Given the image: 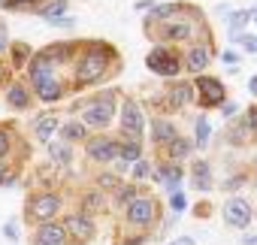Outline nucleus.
Returning <instances> with one entry per match:
<instances>
[{
	"instance_id": "nucleus-1",
	"label": "nucleus",
	"mask_w": 257,
	"mask_h": 245,
	"mask_svg": "<svg viewBox=\"0 0 257 245\" xmlns=\"http://www.w3.org/2000/svg\"><path fill=\"white\" fill-rule=\"evenodd\" d=\"M115 61V49L109 43H85L79 61H76V82L79 85H94L109 73V64Z\"/></svg>"
},
{
	"instance_id": "nucleus-2",
	"label": "nucleus",
	"mask_w": 257,
	"mask_h": 245,
	"mask_svg": "<svg viewBox=\"0 0 257 245\" xmlns=\"http://www.w3.org/2000/svg\"><path fill=\"white\" fill-rule=\"evenodd\" d=\"M112 118H115V94L103 91L97 94L85 109H82V125H88V131H103L112 125Z\"/></svg>"
},
{
	"instance_id": "nucleus-3",
	"label": "nucleus",
	"mask_w": 257,
	"mask_h": 245,
	"mask_svg": "<svg viewBox=\"0 0 257 245\" xmlns=\"http://www.w3.org/2000/svg\"><path fill=\"white\" fill-rule=\"evenodd\" d=\"M146 67H149L152 73H158V76L173 79V76L182 73V58H179L170 46H155V49L146 55Z\"/></svg>"
},
{
	"instance_id": "nucleus-4",
	"label": "nucleus",
	"mask_w": 257,
	"mask_h": 245,
	"mask_svg": "<svg viewBox=\"0 0 257 245\" xmlns=\"http://www.w3.org/2000/svg\"><path fill=\"white\" fill-rule=\"evenodd\" d=\"M194 34H197V25L185 16H173L158 25V40H164V43H185V40H194Z\"/></svg>"
},
{
	"instance_id": "nucleus-5",
	"label": "nucleus",
	"mask_w": 257,
	"mask_h": 245,
	"mask_svg": "<svg viewBox=\"0 0 257 245\" xmlns=\"http://www.w3.org/2000/svg\"><path fill=\"white\" fill-rule=\"evenodd\" d=\"M155 218H158V206H155V200H149V197H137V200L127 203V224H131V227H137V230H149V227L155 224Z\"/></svg>"
},
{
	"instance_id": "nucleus-6",
	"label": "nucleus",
	"mask_w": 257,
	"mask_h": 245,
	"mask_svg": "<svg viewBox=\"0 0 257 245\" xmlns=\"http://www.w3.org/2000/svg\"><path fill=\"white\" fill-rule=\"evenodd\" d=\"M194 91H200V106L203 109H215L227 100V88L215 79V76H197Z\"/></svg>"
},
{
	"instance_id": "nucleus-7",
	"label": "nucleus",
	"mask_w": 257,
	"mask_h": 245,
	"mask_svg": "<svg viewBox=\"0 0 257 245\" xmlns=\"http://www.w3.org/2000/svg\"><path fill=\"white\" fill-rule=\"evenodd\" d=\"M58 209H61V197L58 194H37V197L28 200V209L25 212H28L31 221L43 224V221H52L58 215Z\"/></svg>"
},
{
	"instance_id": "nucleus-8",
	"label": "nucleus",
	"mask_w": 257,
	"mask_h": 245,
	"mask_svg": "<svg viewBox=\"0 0 257 245\" xmlns=\"http://www.w3.org/2000/svg\"><path fill=\"white\" fill-rule=\"evenodd\" d=\"M251 221H254V212H251L248 200L233 197V200L224 203V224H227V227H233V230H245Z\"/></svg>"
},
{
	"instance_id": "nucleus-9",
	"label": "nucleus",
	"mask_w": 257,
	"mask_h": 245,
	"mask_svg": "<svg viewBox=\"0 0 257 245\" xmlns=\"http://www.w3.org/2000/svg\"><path fill=\"white\" fill-rule=\"evenodd\" d=\"M143 128H146L143 106L137 100H124V106H121V131H124V137H140Z\"/></svg>"
},
{
	"instance_id": "nucleus-10",
	"label": "nucleus",
	"mask_w": 257,
	"mask_h": 245,
	"mask_svg": "<svg viewBox=\"0 0 257 245\" xmlns=\"http://www.w3.org/2000/svg\"><path fill=\"white\" fill-rule=\"evenodd\" d=\"M28 79H31V85H34V91H37L40 85H46L49 79H55V64H52L43 52L31 55V61H28Z\"/></svg>"
},
{
	"instance_id": "nucleus-11",
	"label": "nucleus",
	"mask_w": 257,
	"mask_h": 245,
	"mask_svg": "<svg viewBox=\"0 0 257 245\" xmlns=\"http://www.w3.org/2000/svg\"><path fill=\"white\" fill-rule=\"evenodd\" d=\"M85 155L97 164H112L118 158V143L115 140H106V137H97V140H88L85 146Z\"/></svg>"
},
{
	"instance_id": "nucleus-12",
	"label": "nucleus",
	"mask_w": 257,
	"mask_h": 245,
	"mask_svg": "<svg viewBox=\"0 0 257 245\" xmlns=\"http://www.w3.org/2000/svg\"><path fill=\"white\" fill-rule=\"evenodd\" d=\"M67 230L64 224H55V221H43L37 224L34 230V245H67Z\"/></svg>"
},
{
	"instance_id": "nucleus-13",
	"label": "nucleus",
	"mask_w": 257,
	"mask_h": 245,
	"mask_svg": "<svg viewBox=\"0 0 257 245\" xmlns=\"http://www.w3.org/2000/svg\"><path fill=\"white\" fill-rule=\"evenodd\" d=\"M64 230H67V236H70L76 245H85V242H91V236H94V227H91V221H88L85 215H67Z\"/></svg>"
},
{
	"instance_id": "nucleus-14",
	"label": "nucleus",
	"mask_w": 257,
	"mask_h": 245,
	"mask_svg": "<svg viewBox=\"0 0 257 245\" xmlns=\"http://www.w3.org/2000/svg\"><path fill=\"white\" fill-rule=\"evenodd\" d=\"M209 61H212V46H206V43H194V46L188 49V55H185V70L200 76V73L209 67Z\"/></svg>"
},
{
	"instance_id": "nucleus-15",
	"label": "nucleus",
	"mask_w": 257,
	"mask_h": 245,
	"mask_svg": "<svg viewBox=\"0 0 257 245\" xmlns=\"http://www.w3.org/2000/svg\"><path fill=\"white\" fill-rule=\"evenodd\" d=\"M152 176H155V182H161V185H167L170 191H176L179 182L185 179V170L179 167V161H173V164H164L161 170H155Z\"/></svg>"
},
{
	"instance_id": "nucleus-16",
	"label": "nucleus",
	"mask_w": 257,
	"mask_h": 245,
	"mask_svg": "<svg viewBox=\"0 0 257 245\" xmlns=\"http://www.w3.org/2000/svg\"><path fill=\"white\" fill-rule=\"evenodd\" d=\"M167 106L170 109H182V106H188L191 100H194V85L191 82H176L170 91H167Z\"/></svg>"
},
{
	"instance_id": "nucleus-17",
	"label": "nucleus",
	"mask_w": 257,
	"mask_h": 245,
	"mask_svg": "<svg viewBox=\"0 0 257 245\" xmlns=\"http://www.w3.org/2000/svg\"><path fill=\"white\" fill-rule=\"evenodd\" d=\"M176 137H179V134H176V125H173L170 118H155V121H152V140H155L158 146H170Z\"/></svg>"
},
{
	"instance_id": "nucleus-18",
	"label": "nucleus",
	"mask_w": 257,
	"mask_h": 245,
	"mask_svg": "<svg viewBox=\"0 0 257 245\" xmlns=\"http://www.w3.org/2000/svg\"><path fill=\"white\" fill-rule=\"evenodd\" d=\"M179 13H185V4H155V7L149 10L146 28H152V25H158V22H164V19H173V16H179Z\"/></svg>"
},
{
	"instance_id": "nucleus-19",
	"label": "nucleus",
	"mask_w": 257,
	"mask_h": 245,
	"mask_svg": "<svg viewBox=\"0 0 257 245\" xmlns=\"http://www.w3.org/2000/svg\"><path fill=\"white\" fill-rule=\"evenodd\" d=\"M73 49H76L73 43H52V46H46V49H43V55L58 67V64H64V61H70V58H73Z\"/></svg>"
},
{
	"instance_id": "nucleus-20",
	"label": "nucleus",
	"mask_w": 257,
	"mask_h": 245,
	"mask_svg": "<svg viewBox=\"0 0 257 245\" xmlns=\"http://www.w3.org/2000/svg\"><path fill=\"white\" fill-rule=\"evenodd\" d=\"M67 4H70V0H43L40 10H37V16L46 19V22H55V19H61L67 13Z\"/></svg>"
},
{
	"instance_id": "nucleus-21",
	"label": "nucleus",
	"mask_w": 257,
	"mask_h": 245,
	"mask_svg": "<svg viewBox=\"0 0 257 245\" xmlns=\"http://www.w3.org/2000/svg\"><path fill=\"white\" fill-rule=\"evenodd\" d=\"M61 137H64V143H82V140H88V125H82V121H64Z\"/></svg>"
},
{
	"instance_id": "nucleus-22",
	"label": "nucleus",
	"mask_w": 257,
	"mask_h": 245,
	"mask_svg": "<svg viewBox=\"0 0 257 245\" xmlns=\"http://www.w3.org/2000/svg\"><path fill=\"white\" fill-rule=\"evenodd\" d=\"M7 103L13 106V109H28L31 106V94H28V88L25 85H10V91H7Z\"/></svg>"
},
{
	"instance_id": "nucleus-23",
	"label": "nucleus",
	"mask_w": 257,
	"mask_h": 245,
	"mask_svg": "<svg viewBox=\"0 0 257 245\" xmlns=\"http://www.w3.org/2000/svg\"><path fill=\"white\" fill-rule=\"evenodd\" d=\"M191 188L194 191H209L212 188V173H209V164H194V179H191Z\"/></svg>"
},
{
	"instance_id": "nucleus-24",
	"label": "nucleus",
	"mask_w": 257,
	"mask_h": 245,
	"mask_svg": "<svg viewBox=\"0 0 257 245\" xmlns=\"http://www.w3.org/2000/svg\"><path fill=\"white\" fill-rule=\"evenodd\" d=\"M58 125H61V121H58L55 115H40V118L34 121V134H37L40 140H49V137L58 131Z\"/></svg>"
},
{
	"instance_id": "nucleus-25",
	"label": "nucleus",
	"mask_w": 257,
	"mask_h": 245,
	"mask_svg": "<svg viewBox=\"0 0 257 245\" xmlns=\"http://www.w3.org/2000/svg\"><path fill=\"white\" fill-rule=\"evenodd\" d=\"M37 94H40V100H46V103H58V100L64 97V85H61L58 79H49L46 85L37 88Z\"/></svg>"
},
{
	"instance_id": "nucleus-26",
	"label": "nucleus",
	"mask_w": 257,
	"mask_h": 245,
	"mask_svg": "<svg viewBox=\"0 0 257 245\" xmlns=\"http://www.w3.org/2000/svg\"><path fill=\"white\" fill-rule=\"evenodd\" d=\"M191 152H194V143H188V140H182V137H176V140L167 146V155H170V161H179V164H182V161H185Z\"/></svg>"
},
{
	"instance_id": "nucleus-27",
	"label": "nucleus",
	"mask_w": 257,
	"mask_h": 245,
	"mask_svg": "<svg viewBox=\"0 0 257 245\" xmlns=\"http://www.w3.org/2000/svg\"><path fill=\"white\" fill-rule=\"evenodd\" d=\"M118 155L124 158V161H140L143 158V146H140V137H131L127 143H118Z\"/></svg>"
},
{
	"instance_id": "nucleus-28",
	"label": "nucleus",
	"mask_w": 257,
	"mask_h": 245,
	"mask_svg": "<svg viewBox=\"0 0 257 245\" xmlns=\"http://www.w3.org/2000/svg\"><path fill=\"white\" fill-rule=\"evenodd\" d=\"M10 52H13V67H16V70L28 67V61H31V55H34V49H31L28 43H16V46H10Z\"/></svg>"
},
{
	"instance_id": "nucleus-29",
	"label": "nucleus",
	"mask_w": 257,
	"mask_h": 245,
	"mask_svg": "<svg viewBox=\"0 0 257 245\" xmlns=\"http://www.w3.org/2000/svg\"><path fill=\"white\" fill-rule=\"evenodd\" d=\"M40 4H43V0H4L0 7L10 10V13H37Z\"/></svg>"
},
{
	"instance_id": "nucleus-30",
	"label": "nucleus",
	"mask_w": 257,
	"mask_h": 245,
	"mask_svg": "<svg viewBox=\"0 0 257 245\" xmlns=\"http://www.w3.org/2000/svg\"><path fill=\"white\" fill-rule=\"evenodd\" d=\"M209 137H212L209 118H197V143H194V149H209Z\"/></svg>"
},
{
	"instance_id": "nucleus-31",
	"label": "nucleus",
	"mask_w": 257,
	"mask_h": 245,
	"mask_svg": "<svg viewBox=\"0 0 257 245\" xmlns=\"http://www.w3.org/2000/svg\"><path fill=\"white\" fill-rule=\"evenodd\" d=\"M49 155H52L58 164H70L73 149H70V143H52V146H49Z\"/></svg>"
},
{
	"instance_id": "nucleus-32",
	"label": "nucleus",
	"mask_w": 257,
	"mask_h": 245,
	"mask_svg": "<svg viewBox=\"0 0 257 245\" xmlns=\"http://www.w3.org/2000/svg\"><path fill=\"white\" fill-rule=\"evenodd\" d=\"M251 22V13H245V10H239V13H233L230 19H227V25H230V34H239L245 25Z\"/></svg>"
},
{
	"instance_id": "nucleus-33",
	"label": "nucleus",
	"mask_w": 257,
	"mask_h": 245,
	"mask_svg": "<svg viewBox=\"0 0 257 245\" xmlns=\"http://www.w3.org/2000/svg\"><path fill=\"white\" fill-rule=\"evenodd\" d=\"M131 176H134V179H149V176H152V167H149V164L140 158V161H134V167H131Z\"/></svg>"
},
{
	"instance_id": "nucleus-34",
	"label": "nucleus",
	"mask_w": 257,
	"mask_h": 245,
	"mask_svg": "<svg viewBox=\"0 0 257 245\" xmlns=\"http://www.w3.org/2000/svg\"><path fill=\"white\" fill-rule=\"evenodd\" d=\"M137 197H140V191H137V188H118V194H115V200H118L121 206H127V203L137 200Z\"/></svg>"
},
{
	"instance_id": "nucleus-35",
	"label": "nucleus",
	"mask_w": 257,
	"mask_h": 245,
	"mask_svg": "<svg viewBox=\"0 0 257 245\" xmlns=\"http://www.w3.org/2000/svg\"><path fill=\"white\" fill-rule=\"evenodd\" d=\"M170 194H173V197H170V206H173L176 212H182V209H188V197H185V194H182L179 188H176V191H170Z\"/></svg>"
},
{
	"instance_id": "nucleus-36",
	"label": "nucleus",
	"mask_w": 257,
	"mask_h": 245,
	"mask_svg": "<svg viewBox=\"0 0 257 245\" xmlns=\"http://www.w3.org/2000/svg\"><path fill=\"white\" fill-rule=\"evenodd\" d=\"M100 188H112V191H118V176H115V173H103V176H100Z\"/></svg>"
},
{
	"instance_id": "nucleus-37",
	"label": "nucleus",
	"mask_w": 257,
	"mask_h": 245,
	"mask_svg": "<svg viewBox=\"0 0 257 245\" xmlns=\"http://www.w3.org/2000/svg\"><path fill=\"white\" fill-rule=\"evenodd\" d=\"M10 49V31H7V22H0V55Z\"/></svg>"
},
{
	"instance_id": "nucleus-38",
	"label": "nucleus",
	"mask_w": 257,
	"mask_h": 245,
	"mask_svg": "<svg viewBox=\"0 0 257 245\" xmlns=\"http://www.w3.org/2000/svg\"><path fill=\"white\" fill-rule=\"evenodd\" d=\"M4 236H7V239H19V224H16V221H7Z\"/></svg>"
},
{
	"instance_id": "nucleus-39",
	"label": "nucleus",
	"mask_w": 257,
	"mask_h": 245,
	"mask_svg": "<svg viewBox=\"0 0 257 245\" xmlns=\"http://www.w3.org/2000/svg\"><path fill=\"white\" fill-rule=\"evenodd\" d=\"M7 152H10V134L0 131V158H7Z\"/></svg>"
},
{
	"instance_id": "nucleus-40",
	"label": "nucleus",
	"mask_w": 257,
	"mask_h": 245,
	"mask_svg": "<svg viewBox=\"0 0 257 245\" xmlns=\"http://www.w3.org/2000/svg\"><path fill=\"white\" fill-rule=\"evenodd\" d=\"M221 112H224L227 118H233V115L239 112V106H236V103H227V100H224V103H221Z\"/></svg>"
},
{
	"instance_id": "nucleus-41",
	"label": "nucleus",
	"mask_w": 257,
	"mask_h": 245,
	"mask_svg": "<svg viewBox=\"0 0 257 245\" xmlns=\"http://www.w3.org/2000/svg\"><path fill=\"white\" fill-rule=\"evenodd\" d=\"M127 167H131V161H124L121 155L115 158V173H127Z\"/></svg>"
},
{
	"instance_id": "nucleus-42",
	"label": "nucleus",
	"mask_w": 257,
	"mask_h": 245,
	"mask_svg": "<svg viewBox=\"0 0 257 245\" xmlns=\"http://www.w3.org/2000/svg\"><path fill=\"white\" fill-rule=\"evenodd\" d=\"M221 58H224V64H233V67L239 64V55H236V52H224Z\"/></svg>"
},
{
	"instance_id": "nucleus-43",
	"label": "nucleus",
	"mask_w": 257,
	"mask_h": 245,
	"mask_svg": "<svg viewBox=\"0 0 257 245\" xmlns=\"http://www.w3.org/2000/svg\"><path fill=\"white\" fill-rule=\"evenodd\" d=\"M242 185V176H236V179H227L224 182V191H233V188H239Z\"/></svg>"
},
{
	"instance_id": "nucleus-44",
	"label": "nucleus",
	"mask_w": 257,
	"mask_h": 245,
	"mask_svg": "<svg viewBox=\"0 0 257 245\" xmlns=\"http://www.w3.org/2000/svg\"><path fill=\"white\" fill-rule=\"evenodd\" d=\"M100 206V194H94V197H85V209H97Z\"/></svg>"
},
{
	"instance_id": "nucleus-45",
	"label": "nucleus",
	"mask_w": 257,
	"mask_h": 245,
	"mask_svg": "<svg viewBox=\"0 0 257 245\" xmlns=\"http://www.w3.org/2000/svg\"><path fill=\"white\" fill-rule=\"evenodd\" d=\"M170 245H197L191 236H182V239H176V242H170Z\"/></svg>"
},
{
	"instance_id": "nucleus-46",
	"label": "nucleus",
	"mask_w": 257,
	"mask_h": 245,
	"mask_svg": "<svg viewBox=\"0 0 257 245\" xmlns=\"http://www.w3.org/2000/svg\"><path fill=\"white\" fill-rule=\"evenodd\" d=\"M121 245H146V239H143V236H137V239H124Z\"/></svg>"
},
{
	"instance_id": "nucleus-47",
	"label": "nucleus",
	"mask_w": 257,
	"mask_h": 245,
	"mask_svg": "<svg viewBox=\"0 0 257 245\" xmlns=\"http://www.w3.org/2000/svg\"><path fill=\"white\" fill-rule=\"evenodd\" d=\"M248 91H251V94L257 97V76H251V82H248Z\"/></svg>"
},
{
	"instance_id": "nucleus-48",
	"label": "nucleus",
	"mask_w": 257,
	"mask_h": 245,
	"mask_svg": "<svg viewBox=\"0 0 257 245\" xmlns=\"http://www.w3.org/2000/svg\"><path fill=\"white\" fill-rule=\"evenodd\" d=\"M155 4H152V0H140V4H137V10H152Z\"/></svg>"
},
{
	"instance_id": "nucleus-49",
	"label": "nucleus",
	"mask_w": 257,
	"mask_h": 245,
	"mask_svg": "<svg viewBox=\"0 0 257 245\" xmlns=\"http://www.w3.org/2000/svg\"><path fill=\"white\" fill-rule=\"evenodd\" d=\"M242 245H257V236H248V239H245Z\"/></svg>"
},
{
	"instance_id": "nucleus-50",
	"label": "nucleus",
	"mask_w": 257,
	"mask_h": 245,
	"mask_svg": "<svg viewBox=\"0 0 257 245\" xmlns=\"http://www.w3.org/2000/svg\"><path fill=\"white\" fill-rule=\"evenodd\" d=\"M4 79H7V67H4V64H0V82H4Z\"/></svg>"
},
{
	"instance_id": "nucleus-51",
	"label": "nucleus",
	"mask_w": 257,
	"mask_h": 245,
	"mask_svg": "<svg viewBox=\"0 0 257 245\" xmlns=\"http://www.w3.org/2000/svg\"><path fill=\"white\" fill-rule=\"evenodd\" d=\"M251 22H257V7H254V10H251Z\"/></svg>"
},
{
	"instance_id": "nucleus-52",
	"label": "nucleus",
	"mask_w": 257,
	"mask_h": 245,
	"mask_svg": "<svg viewBox=\"0 0 257 245\" xmlns=\"http://www.w3.org/2000/svg\"><path fill=\"white\" fill-rule=\"evenodd\" d=\"M254 137H257V128H254Z\"/></svg>"
},
{
	"instance_id": "nucleus-53",
	"label": "nucleus",
	"mask_w": 257,
	"mask_h": 245,
	"mask_svg": "<svg viewBox=\"0 0 257 245\" xmlns=\"http://www.w3.org/2000/svg\"><path fill=\"white\" fill-rule=\"evenodd\" d=\"M0 4H4V0H0Z\"/></svg>"
}]
</instances>
